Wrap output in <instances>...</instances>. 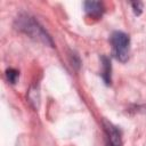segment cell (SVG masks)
Segmentation results:
<instances>
[{"mask_svg": "<svg viewBox=\"0 0 146 146\" xmlns=\"http://www.w3.org/2000/svg\"><path fill=\"white\" fill-rule=\"evenodd\" d=\"M131 7H132V10H133L135 15H140L141 9H143V3L141 2H131Z\"/></svg>", "mask_w": 146, "mask_h": 146, "instance_id": "7", "label": "cell"}, {"mask_svg": "<svg viewBox=\"0 0 146 146\" xmlns=\"http://www.w3.org/2000/svg\"><path fill=\"white\" fill-rule=\"evenodd\" d=\"M19 76V72L15 68H7L6 70V78L8 80V82L10 83H16L17 82V79Z\"/></svg>", "mask_w": 146, "mask_h": 146, "instance_id": "6", "label": "cell"}, {"mask_svg": "<svg viewBox=\"0 0 146 146\" xmlns=\"http://www.w3.org/2000/svg\"><path fill=\"white\" fill-rule=\"evenodd\" d=\"M103 128L105 133V146H122L121 132L113 123L104 120Z\"/></svg>", "mask_w": 146, "mask_h": 146, "instance_id": "3", "label": "cell"}, {"mask_svg": "<svg viewBox=\"0 0 146 146\" xmlns=\"http://www.w3.org/2000/svg\"><path fill=\"white\" fill-rule=\"evenodd\" d=\"M15 27L29 35L30 38L38 40L46 46H54V42L50 38V35L46 32V30L34 19V17L27 15V14H21L15 19Z\"/></svg>", "mask_w": 146, "mask_h": 146, "instance_id": "1", "label": "cell"}, {"mask_svg": "<svg viewBox=\"0 0 146 146\" xmlns=\"http://www.w3.org/2000/svg\"><path fill=\"white\" fill-rule=\"evenodd\" d=\"M113 55L114 57L121 62L125 63L129 58V49H130V38L127 33L121 31H115L111 34L110 38Z\"/></svg>", "mask_w": 146, "mask_h": 146, "instance_id": "2", "label": "cell"}, {"mask_svg": "<svg viewBox=\"0 0 146 146\" xmlns=\"http://www.w3.org/2000/svg\"><path fill=\"white\" fill-rule=\"evenodd\" d=\"M84 10L88 14L89 17L92 18H99L104 14V3L100 1H86L83 3Z\"/></svg>", "mask_w": 146, "mask_h": 146, "instance_id": "4", "label": "cell"}, {"mask_svg": "<svg viewBox=\"0 0 146 146\" xmlns=\"http://www.w3.org/2000/svg\"><path fill=\"white\" fill-rule=\"evenodd\" d=\"M102 65H103V72H102V76L105 81L106 84L111 83V71H112V66H111V60L108 57L106 56H102Z\"/></svg>", "mask_w": 146, "mask_h": 146, "instance_id": "5", "label": "cell"}]
</instances>
